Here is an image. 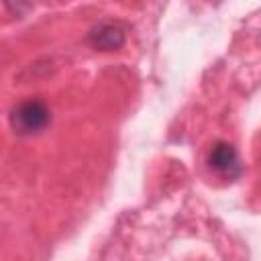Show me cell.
<instances>
[{"instance_id": "7a4b0ae2", "label": "cell", "mask_w": 261, "mask_h": 261, "mask_svg": "<svg viewBox=\"0 0 261 261\" xmlns=\"http://www.w3.org/2000/svg\"><path fill=\"white\" fill-rule=\"evenodd\" d=\"M208 165L220 173V175H228V177H234L241 173V159H239V153L237 149L226 143V141H218L214 143V147L210 149L208 153Z\"/></svg>"}, {"instance_id": "3957f363", "label": "cell", "mask_w": 261, "mask_h": 261, "mask_svg": "<svg viewBox=\"0 0 261 261\" xmlns=\"http://www.w3.org/2000/svg\"><path fill=\"white\" fill-rule=\"evenodd\" d=\"M88 41L92 43V47L100 51H114V49H120L124 43V29L118 22L106 20L90 31Z\"/></svg>"}, {"instance_id": "6da1fadb", "label": "cell", "mask_w": 261, "mask_h": 261, "mask_svg": "<svg viewBox=\"0 0 261 261\" xmlns=\"http://www.w3.org/2000/svg\"><path fill=\"white\" fill-rule=\"evenodd\" d=\"M51 120V112L41 100H24L12 108L10 124L18 135H33L43 130Z\"/></svg>"}]
</instances>
